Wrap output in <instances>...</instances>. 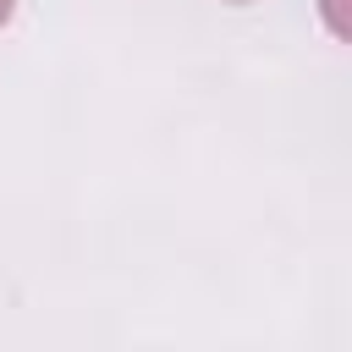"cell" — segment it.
Returning a JSON list of instances; mask_svg holds the SVG:
<instances>
[{
  "label": "cell",
  "mask_w": 352,
  "mask_h": 352,
  "mask_svg": "<svg viewBox=\"0 0 352 352\" xmlns=\"http://www.w3.org/2000/svg\"><path fill=\"white\" fill-rule=\"evenodd\" d=\"M314 6H319V16H324L330 38H336V44H352V0H314Z\"/></svg>",
  "instance_id": "obj_1"
},
{
  "label": "cell",
  "mask_w": 352,
  "mask_h": 352,
  "mask_svg": "<svg viewBox=\"0 0 352 352\" xmlns=\"http://www.w3.org/2000/svg\"><path fill=\"white\" fill-rule=\"evenodd\" d=\"M11 16H16V0H0V28H6Z\"/></svg>",
  "instance_id": "obj_2"
},
{
  "label": "cell",
  "mask_w": 352,
  "mask_h": 352,
  "mask_svg": "<svg viewBox=\"0 0 352 352\" xmlns=\"http://www.w3.org/2000/svg\"><path fill=\"white\" fill-rule=\"evenodd\" d=\"M226 6H253V0H226Z\"/></svg>",
  "instance_id": "obj_3"
}]
</instances>
